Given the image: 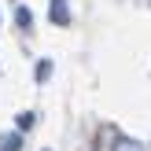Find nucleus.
I'll use <instances>...</instances> for the list:
<instances>
[{
  "label": "nucleus",
  "instance_id": "6",
  "mask_svg": "<svg viewBox=\"0 0 151 151\" xmlns=\"http://www.w3.org/2000/svg\"><path fill=\"white\" fill-rule=\"evenodd\" d=\"M41 151H52V147H41Z\"/></svg>",
  "mask_w": 151,
  "mask_h": 151
},
{
  "label": "nucleus",
  "instance_id": "3",
  "mask_svg": "<svg viewBox=\"0 0 151 151\" xmlns=\"http://www.w3.org/2000/svg\"><path fill=\"white\" fill-rule=\"evenodd\" d=\"M33 78H37V81H41V85H44V81H48V78H52V59H41V63H37V66H33Z\"/></svg>",
  "mask_w": 151,
  "mask_h": 151
},
{
  "label": "nucleus",
  "instance_id": "2",
  "mask_svg": "<svg viewBox=\"0 0 151 151\" xmlns=\"http://www.w3.org/2000/svg\"><path fill=\"white\" fill-rule=\"evenodd\" d=\"M15 22H19V29H29V26H33V11H29L26 4H19V7H15Z\"/></svg>",
  "mask_w": 151,
  "mask_h": 151
},
{
  "label": "nucleus",
  "instance_id": "1",
  "mask_svg": "<svg viewBox=\"0 0 151 151\" xmlns=\"http://www.w3.org/2000/svg\"><path fill=\"white\" fill-rule=\"evenodd\" d=\"M52 22H55V26H66V22H70V11H66V0H52Z\"/></svg>",
  "mask_w": 151,
  "mask_h": 151
},
{
  "label": "nucleus",
  "instance_id": "4",
  "mask_svg": "<svg viewBox=\"0 0 151 151\" xmlns=\"http://www.w3.org/2000/svg\"><path fill=\"white\" fill-rule=\"evenodd\" d=\"M0 151H22V133H11V137H4Z\"/></svg>",
  "mask_w": 151,
  "mask_h": 151
},
{
  "label": "nucleus",
  "instance_id": "5",
  "mask_svg": "<svg viewBox=\"0 0 151 151\" xmlns=\"http://www.w3.org/2000/svg\"><path fill=\"white\" fill-rule=\"evenodd\" d=\"M33 122H37V118L29 114V111H26V114H19V133H26V129H33Z\"/></svg>",
  "mask_w": 151,
  "mask_h": 151
}]
</instances>
